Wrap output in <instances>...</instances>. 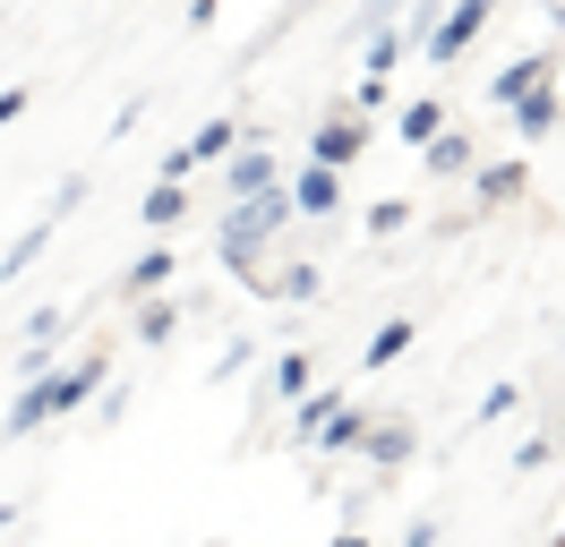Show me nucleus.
Returning <instances> with one entry per match:
<instances>
[{"mask_svg": "<svg viewBox=\"0 0 565 547\" xmlns=\"http://www.w3.org/2000/svg\"><path fill=\"white\" fill-rule=\"evenodd\" d=\"M291 223V189L266 180V189H248V197H223V223H214V257L241 274L248 291H257V274H266V239Z\"/></svg>", "mask_w": 565, "mask_h": 547, "instance_id": "1", "label": "nucleus"}, {"mask_svg": "<svg viewBox=\"0 0 565 547\" xmlns=\"http://www.w3.org/2000/svg\"><path fill=\"white\" fill-rule=\"evenodd\" d=\"M497 18V0H446V18H428V34H420V52L437 68H455L471 43H480V26Z\"/></svg>", "mask_w": 565, "mask_h": 547, "instance_id": "2", "label": "nucleus"}, {"mask_svg": "<svg viewBox=\"0 0 565 547\" xmlns=\"http://www.w3.org/2000/svg\"><path fill=\"white\" fill-rule=\"evenodd\" d=\"M505 120H514V137H523V146H548V137L565 129V86H557V77L523 86V95L505 103Z\"/></svg>", "mask_w": 565, "mask_h": 547, "instance_id": "3", "label": "nucleus"}, {"mask_svg": "<svg viewBox=\"0 0 565 547\" xmlns=\"http://www.w3.org/2000/svg\"><path fill=\"white\" fill-rule=\"evenodd\" d=\"M360 154H369V111H326V120H318V137H309V163L352 171Z\"/></svg>", "mask_w": 565, "mask_h": 547, "instance_id": "4", "label": "nucleus"}, {"mask_svg": "<svg viewBox=\"0 0 565 547\" xmlns=\"http://www.w3.org/2000/svg\"><path fill=\"white\" fill-rule=\"evenodd\" d=\"M232 146H241V120H223V111H214V120H206L198 137H189V146H172V154H163V180H189V171L223 163Z\"/></svg>", "mask_w": 565, "mask_h": 547, "instance_id": "5", "label": "nucleus"}, {"mask_svg": "<svg viewBox=\"0 0 565 547\" xmlns=\"http://www.w3.org/2000/svg\"><path fill=\"white\" fill-rule=\"evenodd\" d=\"M282 189H291V214H343V171H326V163L282 171Z\"/></svg>", "mask_w": 565, "mask_h": 547, "instance_id": "6", "label": "nucleus"}, {"mask_svg": "<svg viewBox=\"0 0 565 547\" xmlns=\"http://www.w3.org/2000/svg\"><path fill=\"white\" fill-rule=\"evenodd\" d=\"M412 444H420V428H412V419H369V428H360L369 471H403V462H412Z\"/></svg>", "mask_w": 565, "mask_h": 547, "instance_id": "7", "label": "nucleus"}, {"mask_svg": "<svg viewBox=\"0 0 565 547\" xmlns=\"http://www.w3.org/2000/svg\"><path fill=\"white\" fill-rule=\"evenodd\" d=\"M266 180H282V163H275V146H232L223 154V197H248V189H266Z\"/></svg>", "mask_w": 565, "mask_h": 547, "instance_id": "8", "label": "nucleus"}, {"mask_svg": "<svg viewBox=\"0 0 565 547\" xmlns=\"http://www.w3.org/2000/svg\"><path fill=\"white\" fill-rule=\"evenodd\" d=\"M471 171H480V214L531 197V163H523V154H505V163H471Z\"/></svg>", "mask_w": 565, "mask_h": 547, "instance_id": "9", "label": "nucleus"}, {"mask_svg": "<svg viewBox=\"0 0 565 547\" xmlns=\"http://www.w3.org/2000/svg\"><path fill=\"white\" fill-rule=\"evenodd\" d=\"M420 163H428V180H462V171L480 163V137H462V129H437L420 146Z\"/></svg>", "mask_w": 565, "mask_h": 547, "instance_id": "10", "label": "nucleus"}, {"mask_svg": "<svg viewBox=\"0 0 565 547\" xmlns=\"http://www.w3.org/2000/svg\"><path fill=\"white\" fill-rule=\"evenodd\" d=\"M540 77H557V52H523V61H505V68L489 77V103L505 111V103L523 95V86H540Z\"/></svg>", "mask_w": 565, "mask_h": 547, "instance_id": "11", "label": "nucleus"}, {"mask_svg": "<svg viewBox=\"0 0 565 547\" xmlns=\"http://www.w3.org/2000/svg\"><path fill=\"white\" fill-rule=\"evenodd\" d=\"M291 444H318V428L326 419H334V410H343V394H326V385H309V394H291Z\"/></svg>", "mask_w": 565, "mask_h": 547, "instance_id": "12", "label": "nucleus"}, {"mask_svg": "<svg viewBox=\"0 0 565 547\" xmlns=\"http://www.w3.org/2000/svg\"><path fill=\"white\" fill-rule=\"evenodd\" d=\"M412 342H420V325H412V317H386V325L369 334V351H360V368H394Z\"/></svg>", "mask_w": 565, "mask_h": 547, "instance_id": "13", "label": "nucleus"}, {"mask_svg": "<svg viewBox=\"0 0 565 547\" xmlns=\"http://www.w3.org/2000/svg\"><path fill=\"white\" fill-rule=\"evenodd\" d=\"M129 308H138V342L146 351H163V342L180 334V308L163 300V291H146V300H129Z\"/></svg>", "mask_w": 565, "mask_h": 547, "instance_id": "14", "label": "nucleus"}, {"mask_svg": "<svg viewBox=\"0 0 565 547\" xmlns=\"http://www.w3.org/2000/svg\"><path fill=\"white\" fill-rule=\"evenodd\" d=\"M326 274L318 266H282V274H257V300H318Z\"/></svg>", "mask_w": 565, "mask_h": 547, "instance_id": "15", "label": "nucleus"}, {"mask_svg": "<svg viewBox=\"0 0 565 547\" xmlns=\"http://www.w3.org/2000/svg\"><path fill=\"white\" fill-rule=\"evenodd\" d=\"M138 214H146V232H172L180 214H189V180H154V189H146V205H138Z\"/></svg>", "mask_w": 565, "mask_h": 547, "instance_id": "16", "label": "nucleus"}, {"mask_svg": "<svg viewBox=\"0 0 565 547\" xmlns=\"http://www.w3.org/2000/svg\"><path fill=\"white\" fill-rule=\"evenodd\" d=\"M43 248H52V214H35L26 232L9 239V257H0V282H18V274H26V266H35V257H43Z\"/></svg>", "mask_w": 565, "mask_h": 547, "instance_id": "17", "label": "nucleus"}, {"mask_svg": "<svg viewBox=\"0 0 565 547\" xmlns=\"http://www.w3.org/2000/svg\"><path fill=\"white\" fill-rule=\"evenodd\" d=\"M360 428H369V410H352V394H343V410L318 428V444H309V453H360Z\"/></svg>", "mask_w": 565, "mask_h": 547, "instance_id": "18", "label": "nucleus"}, {"mask_svg": "<svg viewBox=\"0 0 565 547\" xmlns=\"http://www.w3.org/2000/svg\"><path fill=\"white\" fill-rule=\"evenodd\" d=\"M163 282H172V248H146L138 266L120 274V300H146V291H163Z\"/></svg>", "mask_w": 565, "mask_h": 547, "instance_id": "19", "label": "nucleus"}, {"mask_svg": "<svg viewBox=\"0 0 565 547\" xmlns=\"http://www.w3.org/2000/svg\"><path fill=\"white\" fill-rule=\"evenodd\" d=\"M394 129H403V146H428V137L446 129V103H437V95H420V103H403V111H394Z\"/></svg>", "mask_w": 565, "mask_h": 547, "instance_id": "20", "label": "nucleus"}, {"mask_svg": "<svg viewBox=\"0 0 565 547\" xmlns=\"http://www.w3.org/2000/svg\"><path fill=\"white\" fill-rule=\"evenodd\" d=\"M266 394H275V403L309 394V351H275V368H266Z\"/></svg>", "mask_w": 565, "mask_h": 547, "instance_id": "21", "label": "nucleus"}, {"mask_svg": "<svg viewBox=\"0 0 565 547\" xmlns=\"http://www.w3.org/2000/svg\"><path fill=\"white\" fill-rule=\"evenodd\" d=\"M412 214H420L412 197H377L369 214H360V232H369V239H394V232H412Z\"/></svg>", "mask_w": 565, "mask_h": 547, "instance_id": "22", "label": "nucleus"}, {"mask_svg": "<svg viewBox=\"0 0 565 547\" xmlns=\"http://www.w3.org/2000/svg\"><path fill=\"white\" fill-rule=\"evenodd\" d=\"M548 453H557V437L540 428V437H523V444H514V471H548Z\"/></svg>", "mask_w": 565, "mask_h": 547, "instance_id": "23", "label": "nucleus"}, {"mask_svg": "<svg viewBox=\"0 0 565 547\" xmlns=\"http://www.w3.org/2000/svg\"><path fill=\"white\" fill-rule=\"evenodd\" d=\"M61 325H70V308H61V300L35 308V317H26V342H61Z\"/></svg>", "mask_w": 565, "mask_h": 547, "instance_id": "24", "label": "nucleus"}, {"mask_svg": "<svg viewBox=\"0 0 565 547\" xmlns=\"http://www.w3.org/2000/svg\"><path fill=\"white\" fill-rule=\"evenodd\" d=\"M77 205H86V171H70V180L52 189V223H61V214H77Z\"/></svg>", "mask_w": 565, "mask_h": 547, "instance_id": "25", "label": "nucleus"}, {"mask_svg": "<svg viewBox=\"0 0 565 547\" xmlns=\"http://www.w3.org/2000/svg\"><path fill=\"white\" fill-rule=\"evenodd\" d=\"M43 368H61V351H52V342H35V351H18V385H26V376H43Z\"/></svg>", "mask_w": 565, "mask_h": 547, "instance_id": "26", "label": "nucleus"}, {"mask_svg": "<svg viewBox=\"0 0 565 547\" xmlns=\"http://www.w3.org/2000/svg\"><path fill=\"white\" fill-rule=\"evenodd\" d=\"M523 403V394H514V385H489V394H480V419H505V410Z\"/></svg>", "mask_w": 565, "mask_h": 547, "instance_id": "27", "label": "nucleus"}, {"mask_svg": "<svg viewBox=\"0 0 565 547\" xmlns=\"http://www.w3.org/2000/svg\"><path fill=\"white\" fill-rule=\"evenodd\" d=\"M26 103H35L26 86H0V129H9V120H26Z\"/></svg>", "mask_w": 565, "mask_h": 547, "instance_id": "28", "label": "nucleus"}, {"mask_svg": "<svg viewBox=\"0 0 565 547\" xmlns=\"http://www.w3.org/2000/svg\"><path fill=\"white\" fill-rule=\"evenodd\" d=\"M548 26H557V34H565V0H548Z\"/></svg>", "mask_w": 565, "mask_h": 547, "instance_id": "29", "label": "nucleus"}, {"mask_svg": "<svg viewBox=\"0 0 565 547\" xmlns=\"http://www.w3.org/2000/svg\"><path fill=\"white\" fill-rule=\"evenodd\" d=\"M0 530H18V505H0Z\"/></svg>", "mask_w": 565, "mask_h": 547, "instance_id": "30", "label": "nucleus"}]
</instances>
